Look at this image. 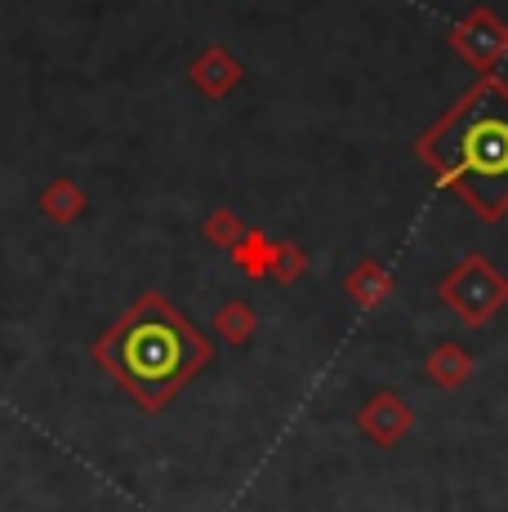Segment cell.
Masks as SVG:
<instances>
[{
  "instance_id": "1",
  "label": "cell",
  "mask_w": 508,
  "mask_h": 512,
  "mask_svg": "<svg viewBox=\"0 0 508 512\" xmlns=\"http://www.w3.org/2000/svg\"><path fill=\"white\" fill-rule=\"evenodd\" d=\"M94 357L143 410H161L210 361V348L161 294H143L94 343Z\"/></svg>"
},
{
  "instance_id": "2",
  "label": "cell",
  "mask_w": 508,
  "mask_h": 512,
  "mask_svg": "<svg viewBox=\"0 0 508 512\" xmlns=\"http://www.w3.org/2000/svg\"><path fill=\"white\" fill-rule=\"evenodd\" d=\"M424 156L437 165L446 187L482 214L508 205V90L482 81L455 103V112L424 139Z\"/></svg>"
}]
</instances>
